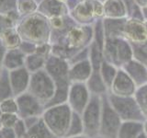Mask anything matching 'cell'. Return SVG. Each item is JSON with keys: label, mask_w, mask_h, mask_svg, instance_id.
Instances as JSON below:
<instances>
[{"label": "cell", "mask_w": 147, "mask_h": 138, "mask_svg": "<svg viewBox=\"0 0 147 138\" xmlns=\"http://www.w3.org/2000/svg\"><path fill=\"white\" fill-rule=\"evenodd\" d=\"M45 20L40 16H33L30 18H27L25 22H23L21 26L23 34H26L30 40H41L47 33V24L44 21Z\"/></svg>", "instance_id": "1"}, {"label": "cell", "mask_w": 147, "mask_h": 138, "mask_svg": "<svg viewBox=\"0 0 147 138\" xmlns=\"http://www.w3.org/2000/svg\"><path fill=\"white\" fill-rule=\"evenodd\" d=\"M1 110L4 112H15L17 110V105L14 103L13 100H6L1 105Z\"/></svg>", "instance_id": "11"}, {"label": "cell", "mask_w": 147, "mask_h": 138, "mask_svg": "<svg viewBox=\"0 0 147 138\" xmlns=\"http://www.w3.org/2000/svg\"><path fill=\"white\" fill-rule=\"evenodd\" d=\"M17 6L21 14H30L37 8V4L34 0H18Z\"/></svg>", "instance_id": "5"}, {"label": "cell", "mask_w": 147, "mask_h": 138, "mask_svg": "<svg viewBox=\"0 0 147 138\" xmlns=\"http://www.w3.org/2000/svg\"><path fill=\"white\" fill-rule=\"evenodd\" d=\"M18 0H0V13L6 10H10L17 6Z\"/></svg>", "instance_id": "10"}, {"label": "cell", "mask_w": 147, "mask_h": 138, "mask_svg": "<svg viewBox=\"0 0 147 138\" xmlns=\"http://www.w3.org/2000/svg\"><path fill=\"white\" fill-rule=\"evenodd\" d=\"M126 28V34L127 36L132 41H142L145 40L146 38V31L144 29V26L140 24L139 22L131 21L129 22Z\"/></svg>", "instance_id": "2"}, {"label": "cell", "mask_w": 147, "mask_h": 138, "mask_svg": "<svg viewBox=\"0 0 147 138\" xmlns=\"http://www.w3.org/2000/svg\"><path fill=\"white\" fill-rule=\"evenodd\" d=\"M105 11L109 17H122L125 15V7L122 0H108L105 5Z\"/></svg>", "instance_id": "3"}, {"label": "cell", "mask_w": 147, "mask_h": 138, "mask_svg": "<svg viewBox=\"0 0 147 138\" xmlns=\"http://www.w3.org/2000/svg\"><path fill=\"white\" fill-rule=\"evenodd\" d=\"M23 63V55L18 51H11L6 58V66L8 67H16L21 66Z\"/></svg>", "instance_id": "6"}, {"label": "cell", "mask_w": 147, "mask_h": 138, "mask_svg": "<svg viewBox=\"0 0 147 138\" xmlns=\"http://www.w3.org/2000/svg\"><path fill=\"white\" fill-rule=\"evenodd\" d=\"M2 55H3V52H2V46L0 44V61L2 60Z\"/></svg>", "instance_id": "12"}, {"label": "cell", "mask_w": 147, "mask_h": 138, "mask_svg": "<svg viewBox=\"0 0 147 138\" xmlns=\"http://www.w3.org/2000/svg\"><path fill=\"white\" fill-rule=\"evenodd\" d=\"M2 43L8 48H15L20 44V37L16 30L12 29H7L1 33Z\"/></svg>", "instance_id": "4"}, {"label": "cell", "mask_w": 147, "mask_h": 138, "mask_svg": "<svg viewBox=\"0 0 147 138\" xmlns=\"http://www.w3.org/2000/svg\"><path fill=\"white\" fill-rule=\"evenodd\" d=\"M91 12L92 7L91 4L88 3H84L76 8V14L78 16V18H80V20H87L92 15Z\"/></svg>", "instance_id": "8"}, {"label": "cell", "mask_w": 147, "mask_h": 138, "mask_svg": "<svg viewBox=\"0 0 147 138\" xmlns=\"http://www.w3.org/2000/svg\"><path fill=\"white\" fill-rule=\"evenodd\" d=\"M42 58L39 55H31L29 58H28V64H29V66L32 69L38 68L40 67L41 64H42Z\"/></svg>", "instance_id": "9"}, {"label": "cell", "mask_w": 147, "mask_h": 138, "mask_svg": "<svg viewBox=\"0 0 147 138\" xmlns=\"http://www.w3.org/2000/svg\"><path fill=\"white\" fill-rule=\"evenodd\" d=\"M45 9L44 12L47 10L50 15L57 16L62 10V4L58 2V0H45L44 1Z\"/></svg>", "instance_id": "7"}]
</instances>
